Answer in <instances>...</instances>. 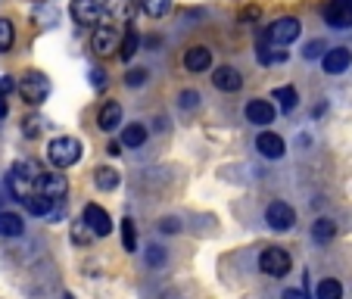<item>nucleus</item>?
Returning a JSON list of instances; mask_svg holds the SVG:
<instances>
[{"label":"nucleus","mask_w":352,"mask_h":299,"mask_svg":"<svg viewBox=\"0 0 352 299\" xmlns=\"http://www.w3.org/2000/svg\"><path fill=\"white\" fill-rule=\"evenodd\" d=\"M47 159L54 162L56 168H69L81 159V144L75 137H56L47 146Z\"/></svg>","instance_id":"f257e3e1"},{"label":"nucleus","mask_w":352,"mask_h":299,"mask_svg":"<svg viewBox=\"0 0 352 299\" xmlns=\"http://www.w3.org/2000/svg\"><path fill=\"white\" fill-rule=\"evenodd\" d=\"M19 93L28 107H41V103L50 97V81H47V75H41V72H25L19 81Z\"/></svg>","instance_id":"f03ea898"},{"label":"nucleus","mask_w":352,"mask_h":299,"mask_svg":"<svg viewBox=\"0 0 352 299\" xmlns=\"http://www.w3.org/2000/svg\"><path fill=\"white\" fill-rule=\"evenodd\" d=\"M290 256H287V250H280V246H272V250H265V253L259 256V268L265 274H272V278H284V274H290Z\"/></svg>","instance_id":"7ed1b4c3"},{"label":"nucleus","mask_w":352,"mask_h":299,"mask_svg":"<svg viewBox=\"0 0 352 299\" xmlns=\"http://www.w3.org/2000/svg\"><path fill=\"white\" fill-rule=\"evenodd\" d=\"M262 38H265L268 44H293V41L299 38V19L284 16V19H278L274 25H268V32L262 34Z\"/></svg>","instance_id":"20e7f679"},{"label":"nucleus","mask_w":352,"mask_h":299,"mask_svg":"<svg viewBox=\"0 0 352 299\" xmlns=\"http://www.w3.org/2000/svg\"><path fill=\"white\" fill-rule=\"evenodd\" d=\"M265 221H268L272 231H290V228L296 225V212H293V206H287V203L274 199L272 206L265 209Z\"/></svg>","instance_id":"39448f33"},{"label":"nucleus","mask_w":352,"mask_h":299,"mask_svg":"<svg viewBox=\"0 0 352 299\" xmlns=\"http://www.w3.org/2000/svg\"><path fill=\"white\" fill-rule=\"evenodd\" d=\"M119 44H122L119 32H116V28H109V25H100L97 32H94V38H91V47H94V54H97V56L116 54V50H119Z\"/></svg>","instance_id":"423d86ee"},{"label":"nucleus","mask_w":352,"mask_h":299,"mask_svg":"<svg viewBox=\"0 0 352 299\" xmlns=\"http://www.w3.org/2000/svg\"><path fill=\"white\" fill-rule=\"evenodd\" d=\"M324 22L333 28H349L352 25V0H331L324 7Z\"/></svg>","instance_id":"0eeeda50"},{"label":"nucleus","mask_w":352,"mask_h":299,"mask_svg":"<svg viewBox=\"0 0 352 299\" xmlns=\"http://www.w3.org/2000/svg\"><path fill=\"white\" fill-rule=\"evenodd\" d=\"M100 16H103V7H100V0H72V19L78 25H97Z\"/></svg>","instance_id":"6e6552de"},{"label":"nucleus","mask_w":352,"mask_h":299,"mask_svg":"<svg viewBox=\"0 0 352 299\" xmlns=\"http://www.w3.org/2000/svg\"><path fill=\"white\" fill-rule=\"evenodd\" d=\"M85 225L91 228L97 237H107L109 231H113V221H109V212L107 209H100L97 203H91V206H85Z\"/></svg>","instance_id":"1a4fd4ad"},{"label":"nucleus","mask_w":352,"mask_h":299,"mask_svg":"<svg viewBox=\"0 0 352 299\" xmlns=\"http://www.w3.org/2000/svg\"><path fill=\"white\" fill-rule=\"evenodd\" d=\"M38 187H41V193H44L47 199H54V203H60L63 197H66V190H69V184H66V178H63V175H41L38 178Z\"/></svg>","instance_id":"9d476101"},{"label":"nucleus","mask_w":352,"mask_h":299,"mask_svg":"<svg viewBox=\"0 0 352 299\" xmlns=\"http://www.w3.org/2000/svg\"><path fill=\"white\" fill-rule=\"evenodd\" d=\"M352 63V54H349V47H333V50H327L324 60H321V66H324L327 75H340L346 72Z\"/></svg>","instance_id":"9b49d317"},{"label":"nucleus","mask_w":352,"mask_h":299,"mask_svg":"<svg viewBox=\"0 0 352 299\" xmlns=\"http://www.w3.org/2000/svg\"><path fill=\"white\" fill-rule=\"evenodd\" d=\"M256 150H259L265 159H280V156H284V137L274 131H262L259 137H256Z\"/></svg>","instance_id":"f8f14e48"},{"label":"nucleus","mask_w":352,"mask_h":299,"mask_svg":"<svg viewBox=\"0 0 352 299\" xmlns=\"http://www.w3.org/2000/svg\"><path fill=\"white\" fill-rule=\"evenodd\" d=\"M212 85L219 87V91H225V93H234V91L243 87V75H240L237 69H231V66H219L215 69V75H212Z\"/></svg>","instance_id":"ddd939ff"},{"label":"nucleus","mask_w":352,"mask_h":299,"mask_svg":"<svg viewBox=\"0 0 352 299\" xmlns=\"http://www.w3.org/2000/svg\"><path fill=\"white\" fill-rule=\"evenodd\" d=\"M246 119H250V125H272L274 107L268 100H250V103H246Z\"/></svg>","instance_id":"4468645a"},{"label":"nucleus","mask_w":352,"mask_h":299,"mask_svg":"<svg viewBox=\"0 0 352 299\" xmlns=\"http://www.w3.org/2000/svg\"><path fill=\"white\" fill-rule=\"evenodd\" d=\"M209 66H212V50H209V47H190L184 54L187 72H206Z\"/></svg>","instance_id":"2eb2a0df"},{"label":"nucleus","mask_w":352,"mask_h":299,"mask_svg":"<svg viewBox=\"0 0 352 299\" xmlns=\"http://www.w3.org/2000/svg\"><path fill=\"white\" fill-rule=\"evenodd\" d=\"M97 125L103 128V131H116V128L122 125V107L116 100L103 103V109H100V115H97Z\"/></svg>","instance_id":"dca6fc26"},{"label":"nucleus","mask_w":352,"mask_h":299,"mask_svg":"<svg viewBox=\"0 0 352 299\" xmlns=\"http://www.w3.org/2000/svg\"><path fill=\"white\" fill-rule=\"evenodd\" d=\"M103 13H109L116 22H131L134 3L131 0H103Z\"/></svg>","instance_id":"f3484780"},{"label":"nucleus","mask_w":352,"mask_h":299,"mask_svg":"<svg viewBox=\"0 0 352 299\" xmlns=\"http://www.w3.org/2000/svg\"><path fill=\"white\" fill-rule=\"evenodd\" d=\"M25 231V221L16 212H0V237H19Z\"/></svg>","instance_id":"a211bd4d"},{"label":"nucleus","mask_w":352,"mask_h":299,"mask_svg":"<svg viewBox=\"0 0 352 299\" xmlns=\"http://www.w3.org/2000/svg\"><path fill=\"white\" fill-rule=\"evenodd\" d=\"M22 203H25V209L32 215H50L54 212V199H47L44 193H28Z\"/></svg>","instance_id":"6ab92c4d"},{"label":"nucleus","mask_w":352,"mask_h":299,"mask_svg":"<svg viewBox=\"0 0 352 299\" xmlns=\"http://www.w3.org/2000/svg\"><path fill=\"white\" fill-rule=\"evenodd\" d=\"M274 100H278V109H284V113H290V109L296 107L299 93H296V87L284 85V87H274Z\"/></svg>","instance_id":"aec40b11"},{"label":"nucleus","mask_w":352,"mask_h":299,"mask_svg":"<svg viewBox=\"0 0 352 299\" xmlns=\"http://www.w3.org/2000/svg\"><path fill=\"white\" fill-rule=\"evenodd\" d=\"M94 184H97L100 190H116V187H119V172H116V168H97V172H94Z\"/></svg>","instance_id":"412c9836"},{"label":"nucleus","mask_w":352,"mask_h":299,"mask_svg":"<svg viewBox=\"0 0 352 299\" xmlns=\"http://www.w3.org/2000/svg\"><path fill=\"white\" fill-rule=\"evenodd\" d=\"M140 10H144L150 19H160L172 10V0H140Z\"/></svg>","instance_id":"4be33fe9"},{"label":"nucleus","mask_w":352,"mask_h":299,"mask_svg":"<svg viewBox=\"0 0 352 299\" xmlns=\"http://www.w3.org/2000/svg\"><path fill=\"white\" fill-rule=\"evenodd\" d=\"M146 140V128L140 125V122H134V125H125V134H122V144L125 146H140Z\"/></svg>","instance_id":"5701e85b"},{"label":"nucleus","mask_w":352,"mask_h":299,"mask_svg":"<svg viewBox=\"0 0 352 299\" xmlns=\"http://www.w3.org/2000/svg\"><path fill=\"white\" fill-rule=\"evenodd\" d=\"M333 234H337V228H333L331 219H318L312 225V237L318 240V243H327V240H333Z\"/></svg>","instance_id":"b1692460"},{"label":"nucleus","mask_w":352,"mask_h":299,"mask_svg":"<svg viewBox=\"0 0 352 299\" xmlns=\"http://www.w3.org/2000/svg\"><path fill=\"white\" fill-rule=\"evenodd\" d=\"M318 299H343V284L333 278H324L318 284Z\"/></svg>","instance_id":"393cba45"},{"label":"nucleus","mask_w":352,"mask_h":299,"mask_svg":"<svg viewBox=\"0 0 352 299\" xmlns=\"http://www.w3.org/2000/svg\"><path fill=\"white\" fill-rule=\"evenodd\" d=\"M138 32H134V28H128L125 32V38H122V44H119V56L122 60H131L134 54H138Z\"/></svg>","instance_id":"a878e982"},{"label":"nucleus","mask_w":352,"mask_h":299,"mask_svg":"<svg viewBox=\"0 0 352 299\" xmlns=\"http://www.w3.org/2000/svg\"><path fill=\"white\" fill-rule=\"evenodd\" d=\"M122 246H125V253H134V250H138V231H134L131 219L122 221Z\"/></svg>","instance_id":"bb28decb"},{"label":"nucleus","mask_w":352,"mask_h":299,"mask_svg":"<svg viewBox=\"0 0 352 299\" xmlns=\"http://www.w3.org/2000/svg\"><path fill=\"white\" fill-rule=\"evenodd\" d=\"M7 181H10V190H13V197L22 203V199L28 197V178H22L19 172H10V178H7Z\"/></svg>","instance_id":"cd10ccee"},{"label":"nucleus","mask_w":352,"mask_h":299,"mask_svg":"<svg viewBox=\"0 0 352 299\" xmlns=\"http://www.w3.org/2000/svg\"><path fill=\"white\" fill-rule=\"evenodd\" d=\"M16 41V32H13V22L10 19H0V54H7L10 47Z\"/></svg>","instance_id":"c85d7f7f"},{"label":"nucleus","mask_w":352,"mask_h":299,"mask_svg":"<svg viewBox=\"0 0 352 299\" xmlns=\"http://www.w3.org/2000/svg\"><path fill=\"white\" fill-rule=\"evenodd\" d=\"M94 237H97V234H94L91 228L85 225V219H81V221H75V228H72V240H75V243H78V246H87Z\"/></svg>","instance_id":"c756f323"},{"label":"nucleus","mask_w":352,"mask_h":299,"mask_svg":"<svg viewBox=\"0 0 352 299\" xmlns=\"http://www.w3.org/2000/svg\"><path fill=\"white\" fill-rule=\"evenodd\" d=\"M41 128H44V119H41V115H32V119L22 122V131H25V137H38Z\"/></svg>","instance_id":"7c9ffc66"},{"label":"nucleus","mask_w":352,"mask_h":299,"mask_svg":"<svg viewBox=\"0 0 352 299\" xmlns=\"http://www.w3.org/2000/svg\"><path fill=\"white\" fill-rule=\"evenodd\" d=\"M146 81V72L144 69H131V72L125 75V85H131V87H140Z\"/></svg>","instance_id":"2f4dec72"},{"label":"nucleus","mask_w":352,"mask_h":299,"mask_svg":"<svg viewBox=\"0 0 352 299\" xmlns=\"http://www.w3.org/2000/svg\"><path fill=\"white\" fill-rule=\"evenodd\" d=\"M38 19L44 22V28H50V25H56L60 16H56V10H38Z\"/></svg>","instance_id":"473e14b6"},{"label":"nucleus","mask_w":352,"mask_h":299,"mask_svg":"<svg viewBox=\"0 0 352 299\" xmlns=\"http://www.w3.org/2000/svg\"><path fill=\"white\" fill-rule=\"evenodd\" d=\"M197 103H199V93L197 91H184V93H181V107H184V109H193Z\"/></svg>","instance_id":"72a5a7b5"},{"label":"nucleus","mask_w":352,"mask_h":299,"mask_svg":"<svg viewBox=\"0 0 352 299\" xmlns=\"http://www.w3.org/2000/svg\"><path fill=\"white\" fill-rule=\"evenodd\" d=\"M91 85L94 87H103V85H107V72H103V69H91Z\"/></svg>","instance_id":"f704fd0d"},{"label":"nucleus","mask_w":352,"mask_h":299,"mask_svg":"<svg viewBox=\"0 0 352 299\" xmlns=\"http://www.w3.org/2000/svg\"><path fill=\"white\" fill-rule=\"evenodd\" d=\"M321 50H324V44H321V41H312V44L306 47V56L309 60H315V56H321Z\"/></svg>","instance_id":"c9c22d12"},{"label":"nucleus","mask_w":352,"mask_h":299,"mask_svg":"<svg viewBox=\"0 0 352 299\" xmlns=\"http://www.w3.org/2000/svg\"><path fill=\"white\" fill-rule=\"evenodd\" d=\"M280 299H309L306 290H299V287H293V290H284V296Z\"/></svg>","instance_id":"e433bc0d"},{"label":"nucleus","mask_w":352,"mask_h":299,"mask_svg":"<svg viewBox=\"0 0 352 299\" xmlns=\"http://www.w3.org/2000/svg\"><path fill=\"white\" fill-rule=\"evenodd\" d=\"M150 262H153V265H162V262H166V253H162L160 246H153V256H150Z\"/></svg>","instance_id":"4c0bfd02"},{"label":"nucleus","mask_w":352,"mask_h":299,"mask_svg":"<svg viewBox=\"0 0 352 299\" xmlns=\"http://www.w3.org/2000/svg\"><path fill=\"white\" fill-rule=\"evenodd\" d=\"M256 16H259V10L250 7V10H243V13H240V19H256Z\"/></svg>","instance_id":"58836bf2"},{"label":"nucleus","mask_w":352,"mask_h":299,"mask_svg":"<svg viewBox=\"0 0 352 299\" xmlns=\"http://www.w3.org/2000/svg\"><path fill=\"white\" fill-rule=\"evenodd\" d=\"M162 231H168V234H172V231H178V221L166 219V221H162Z\"/></svg>","instance_id":"ea45409f"},{"label":"nucleus","mask_w":352,"mask_h":299,"mask_svg":"<svg viewBox=\"0 0 352 299\" xmlns=\"http://www.w3.org/2000/svg\"><path fill=\"white\" fill-rule=\"evenodd\" d=\"M0 203H3V197H0Z\"/></svg>","instance_id":"a19ab883"},{"label":"nucleus","mask_w":352,"mask_h":299,"mask_svg":"<svg viewBox=\"0 0 352 299\" xmlns=\"http://www.w3.org/2000/svg\"><path fill=\"white\" fill-rule=\"evenodd\" d=\"M66 299H72V296H66Z\"/></svg>","instance_id":"79ce46f5"}]
</instances>
